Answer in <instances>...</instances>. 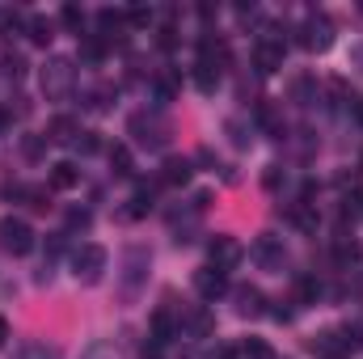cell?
Here are the masks:
<instances>
[{
	"instance_id": "obj_3",
	"label": "cell",
	"mask_w": 363,
	"mask_h": 359,
	"mask_svg": "<svg viewBox=\"0 0 363 359\" xmlns=\"http://www.w3.org/2000/svg\"><path fill=\"white\" fill-rule=\"evenodd\" d=\"M127 131H131V140H135L140 148H148V153H161V148L169 144V123H165L161 114H148V110L131 114Z\"/></svg>"
},
{
	"instance_id": "obj_20",
	"label": "cell",
	"mask_w": 363,
	"mask_h": 359,
	"mask_svg": "<svg viewBox=\"0 0 363 359\" xmlns=\"http://www.w3.org/2000/svg\"><path fill=\"white\" fill-rule=\"evenodd\" d=\"M26 34H30V43L47 47V43H51V34H55V21H51V17H43V13H30V17H26Z\"/></svg>"
},
{
	"instance_id": "obj_29",
	"label": "cell",
	"mask_w": 363,
	"mask_h": 359,
	"mask_svg": "<svg viewBox=\"0 0 363 359\" xmlns=\"http://www.w3.org/2000/svg\"><path fill=\"white\" fill-rule=\"evenodd\" d=\"M81 55H85L89 64H101V60H106V43H101L97 34H85V43H81Z\"/></svg>"
},
{
	"instance_id": "obj_11",
	"label": "cell",
	"mask_w": 363,
	"mask_h": 359,
	"mask_svg": "<svg viewBox=\"0 0 363 359\" xmlns=\"http://www.w3.org/2000/svg\"><path fill=\"white\" fill-rule=\"evenodd\" d=\"M233 304H237V313H241V317H262V313H267V296H262L254 283L233 287Z\"/></svg>"
},
{
	"instance_id": "obj_37",
	"label": "cell",
	"mask_w": 363,
	"mask_h": 359,
	"mask_svg": "<svg viewBox=\"0 0 363 359\" xmlns=\"http://www.w3.org/2000/svg\"><path fill=\"white\" fill-rule=\"evenodd\" d=\"M4 343H9V321L0 317V347H4Z\"/></svg>"
},
{
	"instance_id": "obj_30",
	"label": "cell",
	"mask_w": 363,
	"mask_h": 359,
	"mask_svg": "<svg viewBox=\"0 0 363 359\" xmlns=\"http://www.w3.org/2000/svg\"><path fill=\"white\" fill-rule=\"evenodd\" d=\"M110 101H114V89H110V85H97V89L85 93V106H89V110H106Z\"/></svg>"
},
{
	"instance_id": "obj_1",
	"label": "cell",
	"mask_w": 363,
	"mask_h": 359,
	"mask_svg": "<svg viewBox=\"0 0 363 359\" xmlns=\"http://www.w3.org/2000/svg\"><path fill=\"white\" fill-rule=\"evenodd\" d=\"M38 89H43L47 101L72 97V89H77V64L68 55H47V64L38 68Z\"/></svg>"
},
{
	"instance_id": "obj_31",
	"label": "cell",
	"mask_w": 363,
	"mask_h": 359,
	"mask_svg": "<svg viewBox=\"0 0 363 359\" xmlns=\"http://www.w3.org/2000/svg\"><path fill=\"white\" fill-rule=\"evenodd\" d=\"M60 21L68 26V30H85V9H77V4H64V13H60Z\"/></svg>"
},
{
	"instance_id": "obj_28",
	"label": "cell",
	"mask_w": 363,
	"mask_h": 359,
	"mask_svg": "<svg viewBox=\"0 0 363 359\" xmlns=\"http://www.w3.org/2000/svg\"><path fill=\"white\" fill-rule=\"evenodd\" d=\"M89 224H93L89 207H72V211H68V237H72V233H89Z\"/></svg>"
},
{
	"instance_id": "obj_33",
	"label": "cell",
	"mask_w": 363,
	"mask_h": 359,
	"mask_svg": "<svg viewBox=\"0 0 363 359\" xmlns=\"http://www.w3.org/2000/svg\"><path fill=\"white\" fill-rule=\"evenodd\" d=\"M72 148H77V153H85V157H89V153H97V148H101V140H97V131H81V140H77V144H72Z\"/></svg>"
},
{
	"instance_id": "obj_13",
	"label": "cell",
	"mask_w": 363,
	"mask_h": 359,
	"mask_svg": "<svg viewBox=\"0 0 363 359\" xmlns=\"http://www.w3.org/2000/svg\"><path fill=\"white\" fill-rule=\"evenodd\" d=\"M152 203H157L152 186H148V182H140V186H135V194L127 199V207H123L118 216H123V220H140V216H148V211H152Z\"/></svg>"
},
{
	"instance_id": "obj_36",
	"label": "cell",
	"mask_w": 363,
	"mask_h": 359,
	"mask_svg": "<svg viewBox=\"0 0 363 359\" xmlns=\"http://www.w3.org/2000/svg\"><path fill=\"white\" fill-rule=\"evenodd\" d=\"M351 110H355V118L363 123V97H351Z\"/></svg>"
},
{
	"instance_id": "obj_16",
	"label": "cell",
	"mask_w": 363,
	"mask_h": 359,
	"mask_svg": "<svg viewBox=\"0 0 363 359\" xmlns=\"http://www.w3.org/2000/svg\"><path fill=\"white\" fill-rule=\"evenodd\" d=\"M106 161H110L114 178H131V174H135V157H131L127 144H110V148H106Z\"/></svg>"
},
{
	"instance_id": "obj_26",
	"label": "cell",
	"mask_w": 363,
	"mask_h": 359,
	"mask_svg": "<svg viewBox=\"0 0 363 359\" xmlns=\"http://www.w3.org/2000/svg\"><path fill=\"white\" fill-rule=\"evenodd\" d=\"M237 351H241L245 359H274V347L271 343H262V338H245Z\"/></svg>"
},
{
	"instance_id": "obj_2",
	"label": "cell",
	"mask_w": 363,
	"mask_h": 359,
	"mask_svg": "<svg viewBox=\"0 0 363 359\" xmlns=\"http://www.w3.org/2000/svg\"><path fill=\"white\" fill-rule=\"evenodd\" d=\"M148 267H152V250L148 245H127L123 254V270H118V292L123 300H140V292L148 287Z\"/></svg>"
},
{
	"instance_id": "obj_8",
	"label": "cell",
	"mask_w": 363,
	"mask_h": 359,
	"mask_svg": "<svg viewBox=\"0 0 363 359\" xmlns=\"http://www.w3.org/2000/svg\"><path fill=\"white\" fill-rule=\"evenodd\" d=\"M241 258H245V245H241L237 237H228V233H216V237L207 241V267H216L220 275L237 270V267H241Z\"/></svg>"
},
{
	"instance_id": "obj_9",
	"label": "cell",
	"mask_w": 363,
	"mask_h": 359,
	"mask_svg": "<svg viewBox=\"0 0 363 359\" xmlns=\"http://www.w3.org/2000/svg\"><path fill=\"white\" fill-rule=\"evenodd\" d=\"M250 258H254L262 270H283V267H287V250H283V241L271 237V233H267V237H258V241L250 245Z\"/></svg>"
},
{
	"instance_id": "obj_25",
	"label": "cell",
	"mask_w": 363,
	"mask_h": 359,
	"mask_svg": "<svg viewBox=\"0 0 363 359\" xmlns=\"http://www.w3.org/2000/svg\"><path fill=\"white\" fill-rule=\"evenodd\" d=\"M258 123L267 127V136H274V140H283V118H279V110H274L271 101H267V106H258Z\"/></svg>"
},
{
	"instance_id": "obj_10",
	"label": "cell",
	"mask_w": 363,
	"mask_h": 359,
	"mask_svg": "<svg viewBox=\"0 0 363 359\" xmlns=\"http://www.w3.org/2000/svg\"><path fill=\"white\" fill-rule=\"evenodd\" d=\"M194 292H199V300H220L228 292V275H220L216 267H199L194 270Z\"/></svg>"
},
{
	"instance_id": "obj_27",
	"label": "cell",
	"mask_w": 363,
	"mask_h": 359,
	"mask_svg": "<svg viewBox=\"0 0 363 359\" xmlns=\"http://www.w3.org/2000/svg\"><path fill=\"white\" fill-rule=\"evenodd\" d=\"M0 77L21 81V77H26V60H21V55H13V51H4V55H0Z\"/></svg>"
},
{
	"instance_id": "obj_18",
	"label": "cell",
	"mask_w": 363,
	"mask_h": 359,
	"mask_svg": "<svg viewBox=\"0 0 363 359\" xmlns=\"http://www.w3.org/2000/svg\"><path fill=\"white\" fill-rule=\"evenodd\" d=\"M190 174H194V165L186 157H165V165H161V182L165 186H186Z\"/></svg>"
},
{
	"instance_id": "obj_32",
	"label": "cell",
	"mask_w": 363,
	"mask_h": 359,
	"mask_svg": "<svg viewBox=\"0 0 363 359\" xmlns=\"http://www.w3.org/2000/svg\"><path fill=\"white\" fill-rule=\"evenodd\" d=\"M21 359H60L47 343H30V347H21Z\"/></svg>"
},
{
	"instance_id": "obj_5",
	"label": "cell",
	"mask_w": 363,
	"mask_h": 359,
	"mask_svg": "<svg viewBox=\"0 0 363 359\" xmlns=\"http://www.w3.org/2000/svg\"><path fill=\"white\" fill-rule=\"evenodd\" d=\"M283 60H287V34H279V30H267V34H258V43H254V68L262 72V77H271L283 68Z\"/></svg>"
},
{
	"instance_id": "obj_6",
	"label": "cell",
	"mask_w": 363,
	"mask_h": 359,
	"mask_svg": "<svg viewBox=\"0 0 363 359\" xmlns=\"http://www.w3.org/2000/svg\"><path fill=\"white\" fill-rule=\"evenodd\" d=\"M296 34H300V47L313 51V55H325V51L334 47V21H330L325 13H308Z\"/></svg>"
},
{
	"instance_id": "obj_19",
	"label": "cell",
	"mask_w": 363,
	"mask_h": 359,
	"mask_svg": "<svg viewBox=\"0 0 363 359\" xmlns=\"http://www.w3.org/2000/svg\"><path fill=\"white\" fill-rule=\"evenodd\" d=\"M123 26H127V13H118V9H101V13H97V38H101V43H110Z\"/></svg>"
},
{
	"instance_id": "obj_22",
	"label": "cell",
	"mask_w": 363,
	"mask_h": 359,
	"mask_svg": "<svg viewBox=\"0 0 363 359\" xmlns=\"http://www.w3.org/2000/svg\"><path fill=\"white\" fill-rule=\"evenodd\" d=\"M220 68H211V64H203V60H194V89L199 93H216L220 89Z\"/></svg>"
},
{
	"instance_id": "obj_23",
	"label": "cell",
	"mask_w": 363,
	"mask_h": 359,
	"mask_svg": "<svg viewBox=\"0 0 363 359\" xmlns=\"http://www.w3.org/2000/svg\"><path fill=\"white\" fill-rule=\"evenodd\" d=\"M334 258H338L342 267H351V263H359V241H351L347 233H338V237H334Z\"/></svg>"
},
{
	"instance_id": "obj_4",
	"label": "cell",
	"mask_w": 363,
	"mask_h": 359,
	"mask_svg": "<svg viewBox=\"0 0 363 359\" xmlns=\"http://www.w3.org/2000/svg\"><path fill=\"white\" fill-rule=\"evenodd\" d=\"M106 267H110V254H106L101 245L85 241V245H77V250H72V275H77V283H85V287L101 283Z\"/></svg>"
},
{
	"instance_id": "obj_15",
	"label": "cell",
	"mask_w": 363,
	"mask_h": 359,
	"mask_svg": "<svg viewBox=\"0 0 363 359\" xmlns=\"http://www.w3.org/2000/svg\"><path fill=\"white\" fill-rule=\"evenodd\" d=\"M199 60L224 72V68H228V47H224L220 38H211V34H203V38H199Z\"/></svg>"
},
{
	"instance_id": "obj_21",
	"label": "cell",
	"mask_w": 363,
	"mask_h": 359,
	"mask_svg": "<svg viewBox=\"0 0 363 359\" xmlns=\"http://www.w3.org/2000/svg\"><path fill=\"white\" fill-rule=\"evenodd\" d=\"M47 182H51L55 190H72V186L81 182V170H77L72 161H60V165H51V174H47Z\"/></svg>"
},
{
	"instance_id": "obj_17",
	"label": "cell",
	"mask_w": 363,
	"mask_h": 359,
	"mask_svg": "<svg viewBox=\"0 0 363 359\" xmlns=\"http://www.w3.org/2000/svg\"><path fill=\"white\" fill-rule=\"evenodd\" d=\"M182 330H186L190 338H207V334L216 330V317H211L207 309H190V313L182 317Z\"/></svg>"
},
{
	"instance_id": "obj_35",
	"label": "cell",
	"mask_w": 363,
	"mask_h": 359,
	"mask_svg": "<svg viewBox=\"0 0 363 359\" xmlns=\"http://www.w3.org/2000/svg\"><path fill=\"white\" fill-rule=\"evenodd\" d=\"M144 359H161V347H157V343H148V347H144Z\"/></svg>"
},
{
	"instance_id": "obj_14",
	"label": "cell",
	"mask_w": 363,
	"mask_h": 359,
	"mask_svg": "<svg viewBox=\"0 0 363 359\" xmlns=\"http://www.w3.org/2000/svg\"><path fill=\"white\" fill-rule=\"evenodd\" d=\"M287 220L296 224V228H304V233H317V203L304 194V199H296L291 207H287Z\"/></svg>"
},
{
	"instance_id": "obj_34",
	"label": "cell",
	"mask_w": 363,
	"mask_h": 359,
	"mask_svg": "<svg viewBox=\"0 0 363 359\" xmlns=\"http://www.w3.org/2000/svg\"><path fill=\"white\" fill-rule=\"evenodd\" d=\"M237 355H241V351H237V347H228V343H216V347L207 351V359H237Z\"/></svg>"
},
{
	"instance_id": "obj_7",
	"label": "cell",
	"mask_w": 363,
	"mask_h": 359,
	"mask_svg": "<svg viewBox=\"0 0 363 359\" xmlns=\"http://www.w3.org/2000/svg\"><path fill=\"white\" fill-rule=\"evenodd\" d=\"M0 250L13 258H26L34 250V228L21 216H0Z\"/></svg>"
},
{
	"instance_id": "obj_38",
	"label": "cell",
	"mask_w": 363,
	"mask_h": 359,
	"mask_svg": "<svg viewBox=\"0 0 363 359\" xmlns=\"http://www.w3.org/2000/svg\"><path fill=\"white\" fill-rule=\"evenodd\" d=\"M355 203H359V216H363V194H359V199H355Z\"/></svg>"
},
{
	"instance_id": "obj_24",
	"label": "cell",
	"mask_w": 363,
	"mask_h": 359,
	"mask_svg": "<svg viewBox=\"0 0 363 359\" xmlns=\"http://www.w3.org/2000/svg\"><path fill=\"white\" fill-rule=\"evenodd\" d=\"M321 300V283L313 275H300L296 279V304H317Z\"/></svg>"
},
{
	"instance_id": "obj_12",
	"label": "cell",
	"mask_w": 363,
	"mask_h": 359,
	"mask_svg": "<svg viewBox=\"0 0 363 359\" xmlns=\"http://www.w3.org/2000/svg\"><path fill=\"white\" fill-rule=\"evenodd\" d=\"M81 140V123L72 114H55L47 123V144H77Z\"/></svg>"
}]
</instances>
